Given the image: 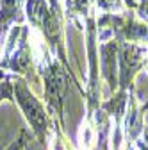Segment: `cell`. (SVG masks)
I'll use <instances>...</instances> for the list:
<instances>
[{
    "instance_id": "cell-1",
    "label": "cell",
    "mask_w": 148,
    "mask_h": 150,
    "mask_svg": "<svg viewBox=\"0 0 148 150\" xmlns=\"http://www.w3.org/2000/svg\"><path fill=\"white\" fill-rule=\"evenodd\" d=\"M16 98L20 102L23 112L27 120L30 122V125L34 127V130L38 134H41L45 130V125H47V120H45V112H43V107L41 104L34 98V95L23 86V84H18L16 86Z\"/></svg>"
},
{
    "instance_id": "cell-2",
    "label": "cell",
    "mask_w": 148,
    "mask_h": 150,
    "mask_svg": "<svg viewBox=\"0 0 148 150\" xmlns=\"http://www.w3.org/2000/svg\"><path fill=\"white\" fill-rule=\"evenodd\" d=\"M66 88V79L59 70H54L47 77V95L50 100H61L63 91Z\"/></svg>"
}]
</instances>
